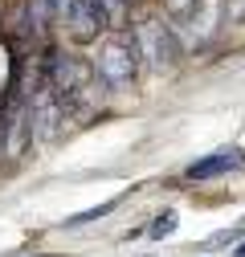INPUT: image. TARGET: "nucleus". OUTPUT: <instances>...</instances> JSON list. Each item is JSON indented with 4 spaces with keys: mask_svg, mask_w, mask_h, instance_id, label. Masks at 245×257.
Returning <instances> with one entry per match:
<instances>
[{
    "mask_svg": "<svg viewBox=\"0 0 245 257\" xmlns=\"http://www.w3.org/2000/svg\"><path fill=\"white\" fill-rule=\"evenodd\" d=\"M98 74H102V82H110V86L131 82V74H135V41H131L127 33H114V37L102 45V53H98Z\"/></svg>",
    "mask_w": 245,
    "mask_h": 257,
    "instance_id": "nucleus-1",
    "label": "nucleus"
},
{
    "mask_svg": "<svg viewBox=\"0 0 245 257\" xmlns=\"http://www.w3.org/2000/svg\"><path fill=\"white\" fill-rule=\"evenodd\" d=\"M61 17H66L70 33L78 41H94L106 29V0H66Z\"/></svg>",
    "mask_w": 245,
    "mask_h": 257,
    "instance_id": "nucleus-2",
    "label": "nucleus"
},
{
    "mask_svg": "<svg viewBox=\"0 0 245 257\" xmlns=\"http://www.w3.org/2000/svg\"><path fill=\"white\" fill-rule=\"evenodd\" d=\"M237 168H245V151L241 147H221V151L196 159V164L184 172V180H212V176H225V172H237Z\"/></svg>",
    "mask_w": 245,
    "mask_h": 257,
    "instance_id": "nucleus-3",
    "label": "nucleus"
},
{
    "mask_svg": "<svg viewBox=\"0 0 245 257\" xmlns=\"http://www.w3.org/2000/svg\"><path fill=\"white\" fill-rule=\"evenodd\" d=\"M118 200H106V204H98V208H86V212H78V216H70L66 224H70V229H78V224H90V220H98V216H106L110 208H114Z\"/></svg>",
    "mask_w": 245,
    "mask_h": 257,
    "instance_id": "nucleus-4",
    "label": "nucleus"
},
{
    "mask_svg": "<svg viewBox=\"0 0 245 257\" xmlns=\"http://www.w3.org/2000/svg\"><path fill=\"white\" fill-rule=\"evenodd\" d=\"M176 224H180L176 212H160L156 220H151V237H168V233H176Z\"/></svg>",
    "mask_w": 245,
    "mask_h": 257,
    "instance_id": "nucleus-5",
    "label": "nucleus"
},
{
    "mask_svg": "<svg viewBox=\"0 0 245 257\" xmlns=\"http://www.w3.org/2000/svg\"><path fill=\"white\" fill-rule=\"evenodd\" d=\"M196 9V0H168V13L172 17H184V13H192Z\"/></svg>",
    "mask_w": 245,
    "mask_h": 257,
    "instance_id": "nucleus-6",
    "label": "nucleus"
},
{
    "mask_svg": "<svg viewBox=\"0 0 245 257\" xmlns=\"http://www.w3.org/2000/svg\"><path fill=\"white\" fill-rule=\"evenodd\" d=\"M233 257H245V245H241V249H237V253H233Z\"/></svg>",
    "mask_w": 245,
    "mask_h": 257,
    "instance_id": "nucleus-7",
    "label": "nucleus"
},
{
    "mask_svg": "<svg viewBox=\"0 0 245 257\" xmlns=\"http://www.w3.org/2000/svg\"><path fill=\"white\" fill-rule=\"evenodd\" d=\"M122 5H131V0H122Z\"/></svg>",
    "mask_w": 245,
    "mask_h": 257,
    "instance_id": "nucleus-8",
    "label": "nucleus"
}]
</instances>
